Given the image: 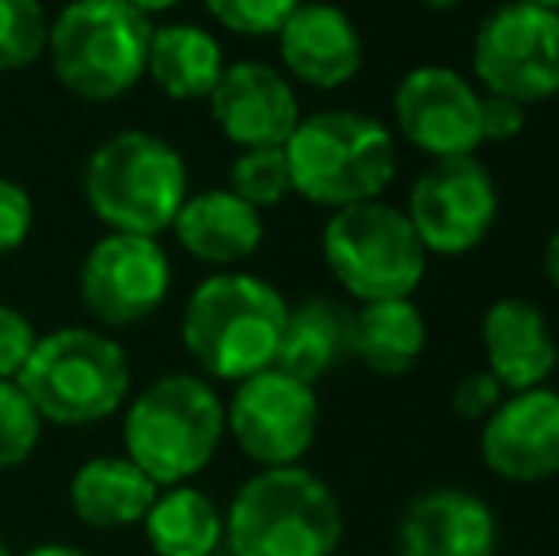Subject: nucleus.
Returning a JSON list of instances; mask_svg holds the SVG:
<instances>
[{
    "mask_svg": "<svg viewBox=\"0 0 559 556\" xmlns=\"http://www.w3.org/2000/svg\"><path fill=\"white\" fill-rule=\"evenodd\" d=\"M289 301L266 279L222 271L194 286L183 309V347L206 378L243 381L271 370Z\"/></svg>",
    "mask_w": 559,
    "mask_h": 556,
    "instance_id": "obj_1",
    "label": "nucleus"
},
{
    "mask_svg": "<svg viewBox=\"0 0 559 556\" xmlns=\"http://www.w3.org/2000/svg\"><path fill=\"white\" fill-rule=\"evenodd\" d=\"M282 149L294 194L328 210L381 199L400 168L392 130L361 111L301 115Z\"/></svg>",
    "mask_w": 559,
    "mask_h": 556,
    "instance_id": "obj_2",
    "label": "nucleus"
},
{
    "mask_svg": "<svg viewBox=\"0 0 559 556\" xmlns=\"http://www.w3.org/2000/svg\"><path fill=\"white\" fill-rule=\"evenodd\" d=\"M225 537L236 556H332L343 542V507L309 469H259L228 504Z\"/></svg>",
    "mask_w": 559,
    "mask_h": 556,
    "instance_id": "obj_3",
    "label": "nucleus"
},
{
    "mask_svg": "<svg viewBox=\"0 0 559 556\" xmlns=\"http://www.w3.org/2000/svg\"><path fill=\"white\" fill-rule=\"evenodd\" d=\"M153 20L126 0H73L50 20L46 58L61 88L88 104H115L145 81Z\"/></svg>",
    "mask_w": 559,
    "mask_h": 556,
    "instance_id": "obj_4",
    "label": "nucleus"
},
{
    "mask_svg": "<svg viewBox=\"0 0 559 556\" xmlns=\"http://www.w3.org/2000/svg\"><path fill=\"white\" fill-rule=\"evenodd\" d=\"M122 438L126 458L156 488H176L217 458L225 438V404L210 381L168 374L133 397Z\"/></svg>",
    "mask_w": 559,
    "mask_h": 556,
    "instance_id": "obj_5",
    "label": "nucleus"
},
{
    "mask_svg": "<svg viewBox=\"0 0 559 556\" xmlns=\"http://www.w3.org/2000/svg\"><path fill=\"white\" fill-rule=\"evenodd\" d=\"M191 194V171L171 141L148 130L107 138L84 164V199L111 233L156 237Z\"/></svg>",
    "mask_w": 559,
    "mask_h": 556,
    "instance_id": "obj_6",
    "label": "nucleus"
},
{
    "mask_svg": "<svg viewBox=\"0 0 559 556\" xmlns=\"http://www.w3.org/2000/svg\"><path fill=\"white\" fill-rule=\"evenodd\" d=\"M20 389L43 423L88 427L115 416L130 393V358L122 343L96 328H58L38 335L27 366L20 370Z\"/></svg>",
    "mask_w": 559,
    "mask_h": 556,
    "instance_id": "obj_7",
    "label": "nucleus"
},
{
    "mask_svg": "<svg viewBox=\"0 0 559 556\" xmlns=\"http://www.w3.org/2000/svg\"><path fill=\"white\" fill-rule=\"evenodd\" d=\"M320 248L343 294L361 305L412 297L430 260L404 210L381 199L332 210Z\"/></svg>",
    "mask_w": 559,
    "mask_h": 556,
    "instance_id": "obj_8",
    "label": "nucleus"
},
{
    "mask_svg": "<svg viewBox=\"0 0 559 556\" xmlns=\"http://www.w3.org/2000/svg\"><path fill=\"white\" fill-rule=\"evenodd\" d=\"M472 73L479 92L525 107L559 96V12L530 0L499 4L472 38Z\"/></svg>",
    "mask_w": 559,
    "mask_h": 556,
    "instance_id": "obj_9",
    "label": "nucleus"
},
{
    "mask_svg": "<svg viewBox=\"0 0 559 556\" xmlns=\"http://www.w3.org/2000/svg\"><path fill=\"white\" fill-rule=\"evenodd\" d=\"M404 214L427 256H468L499 217V187L476 156L430 161L407 191Z\"/></svg>",
    "mask_w": 559,
    "mask_h": 556,
    "instance_id": "obj_10",
    "label": "nucleus"
},
{
    "mask_svg": "<svg viewBox=\"0 0 559 556\" xmlns=\"http://www.w3.org/2000/svg\"><path fill=\"white\" fill-rule=\"evenodd\" d=\"M225 430L255 465H301L320 430L317 386H305L274 366L251 374L236 381L233 401L225 404Z\"/></svg>",
    "mask_w": 559,
    "mask_h": 556,
    "instance_id": "obj_11",
    "label": "nucleus"
},
{
    "mask_svg": "<svg viewBox=\"0 0 559 556\" xmlns=\"http://www.w3.org/2000/svg\"><path fill=\"white\" fill-rule=\"evenodd\" d=\"M81 305L96 324L130 328L153 317L171 289L168 252L156 237H133V233H107L88 248L81 263Z\"/></svg>",
    "mask_w": 559,
    "mask_h": 556,
    "instance_id": "obj_12",
    "label": "nucleus"
},
{
    "mask_svg": "<svg viewBox=\"0 0 559 556\" xmlns=\"http://www.w3.org/2000/svg\"><path fill=\"white\" fill-rule=\"evenodd\" d=\"M479 99L484 92L456 69L415 66L400 76L392 92V115H396L400 134L430 161L476 156V149L484 145Z\"/></svg>",
    "mask_w": 559,
    "mask_h": 556,
    "instance_id": "obj_13",
    "label": "nucleus"
},
{
    "mask_svg": "<svg viewBox=\"0 0 559 556\" xmlns=\"http://www.w3.org/2000/svg\"><path fill=\"white\" fill-rule=\"evenodd\" d=\"M479 453L495 476L510 484H540L559 476V393L548 386L507 393L479 423Z\"/></svg>",
    "mask_w": 559,
    "mask_h": 556,
    "instance_id": "obj_14",
    "label": "nucleus"
},
{
    "mask_svg": "<svg viewBox=\"0 0 559 556\" xmlns=\"http://www.w3.org/2000/svg\"><path fill=\"white\" fill-rule=\"evenodd\" d=\"M210 119L240 149L286 145L301 122V104L286 73L266 61H233L210 92Z\"/></svg>",
    "mask_w": 559,
    "mask_h": 556,
    "instance_id": "obj_15",
    "label": "nucleus"
},
{
    "mask_svg": "<svg viewBox=\"0 0 559 556\" xmlns=\"http://www.w3.org/2000/svg\"><path fill=\"white\" fill-rule=\"evenodd\" d=\"M278 58L294 81L320 92H335L361 73V35L358 23L335 4L305 0L278 35Z\"/></svg>",
    "mask_w": 559,
    "mask_h": 556,
    "instance_id": "obj_16",
    "label": "nucleus"
},
{
    "mask_svg": "<svg viewBox=\"0 0 559 556\" xmlns=\"http://www.w3.org/2000/svg\"><path fill=\"white\" fill-rule=\"evenodd\" d=\"M400 556H495V511L464 488H430L400 519Z\"/></svg>",
    "mask_w": 559,
    "mask_h": 556,
    "instance_id": "obj_17",
    "label": "nucleus"
},
{
    "mask_svg": "<svg viewBox=\"0 0 559 556\" xmlns=\"http://www.w3.org/2000/svg\"><path fill=\"white\" fill-rule=\"evenodd\" d=\"M479 340H484L487 374L507 393H525V389L545 386L559 363L548 317L530 297H499V301L487 305Z\"/></svg>",
    "mask_w": 559,
    "mask_h": 556,
    "instance_id": "obj_18",
    "label": "nucleus"
},
{
    "mask_svg": "<svg viewBox=\"0 0 559 556\" xmlns=\"http://www.w3.org/2000/svg\"><path fill=\"white\" fill-rule=\"evenodd\" d=\"M171 233H176L179 248L199 263L236 268L259 252L266 229L263 214L225 187V191L187 194L176 222H171Z\"/></svg>",
    "mask_w": 559,
    "mask_h": 556,
    "instance_id": "obj_19",
    "label": "nucleus"
},
{
    "mask_svg": "<svg viewBox=\"0 0 559 556\" xmlns=\"http://www.w3.org/2000/svg\"><path fill=\"white\" fill-rule=\"evenodd\" d=\"M354 347V309L338 297L312 294L301 305H289L282 328L274 370L317 386L350 358Z\"/></svg>",
    "mask_w": 559,
    "mask_h": 556,
    "instance_id": "obj_20",
    "label": "nucleus"
},
{
    "mask_svg": "<svg viewBox=\"0 0 559 556\" xmlns=\"http://www.w3.org/2000/svg\"><path fill=\"white\" fill-rule=\"evenodd\" d=\"M225 73V50L217 35H210L199 23H164L153 27L148 43L145 76L179 104L210 99Z\"/></svg>",
    "mask_w": 559,
    "mask_h": 556,
    "instance_id": "obj_21",
    "label": "nucleus"
},
{
    "mask_svg": "<svg viewBox=\"0 0 559 556\" xmlns=\"http://www.w3.org/2000/svg\"><path fill=\"white\" fill-rule=\"evenodd\" d=\"M427 351V317L412 297L366 301L354 309V347L358 358L377 378H404Z\"/></svg>",
    "mask_w": 559,
    "mask_h": 556,
    "instance_id": "obj_22",
    "label": "nucleus"
},
{
    "mask_svg": "<svg viewBox=\"0 0 559 556\" xmlns=\"http://www.w3.org/2000/svg\"><path fill=\"white\" fill-rule=\"evenodd\" d=\"M160 496L156 484L130 458H92L69 481V504L76 519L96 530L133 527Z\"/></svg>",
    "mask_w": 559,
    "mask_h": 556,
    "instance_id": "obj_23",
    "label": "nucleus"
},
{
    "mask_svg": "<svg viewBox=\"0 0 559 556\" xmlns=\"http://www.w3.org/2000/svg\"><path fill=\"white\" fill-rule=\"evenodd\" d=\"M141 527L156 556H214L225 537V514L206 492L176 484L153 499Z\"/></svg>",
    "mask_w": 559,
    "mask_h": 556,
    "instance_id": "obj_24",
    "label": "nucleus"
},
{
    "mask_svg": "<svg viewBox=\"0 0 559 556\" xmlns=\"http://www.w3.org/2000/svg\"><path fill=\"white\" fill-rule=\"evenodd\" d=\"M228 191L240 194L248 206L271 210L294 194V179H289L286 149L266 145V149H240V156L228 168Z\"/></svg>",
    "mask_w": 559,
    "mask_h": 556,
    "instance_id": "obj_25",
    "label": "nucleus"
},
{
    "mask_svg": "<svg viewBox=\"0 0 559 556\" xmlns=\"http://www.w3.org/2000/svg\"><path fill=\"white\" fill-rule=\"evenodd\" d=\"M46 20L43 0H0V73H20L46 58Z\"/></svg>",
    "mask_w": 559,
    "mask_h": 556,
    "instance_id": "obj_26",
    "label": "nucleus"
},
{
    "mask_svg": "<svg viewBox=\"0 0 559 556\" xmlns=\"http://www.w3.org/2000/svg\"><path fill=\"white\" fill-rule=\"evenodd\" d=\"M38 438H43V416L20 381H0V469H15L35 453Z\"/></svg>",
    "mask_w": 559,
    "mask_h": 556,
    "instance_id": "obj_27",
    "label": "nucleus"
},
{
    "mask_svg": "<svg viewBox=\"0 0 559 556\" xmlns=\"http://www.w3.org/2000/svg\"><path fill=\"white\" fill-rule=\"evenodd\" d=\"M206 12L222 23L225 31L243 38L278 35L282 23L305 4V0H202Z\"/></svg>",
    "mask_w": 559,
    "mask_h": 556,
    "instance_id": "obj_28",
    "label": "nucleus"
},
{
    "mask_svg": "<svg viewBox=\"0 0 559 556\" xmlns=\"http://www.w3.org/2000/svg\"><path fill=\"white\" fill-rule=\"evenodd\" d=\"M38 343V332L20 309L0 301V381H15L27 366L31 351Z\"/></svg>",
    "mask_w": 559,
    "mask_h": 556,
    "instance_id": "obj_29",
    "label": "nucleus"
},
{
    "mask_svg": "<svg viewBox=\"0 0 559 556\" xmlns=\"http://www.w3.org/2000/svg\"><path fill=\"white\" fill-rule=\"evenodd\" d=\"M31 225H35V202H31L27 187L0 176V256L23 248Z\"/></svg>",
    "mask_w": 559,
    "mask_h": 556,
    "instance_id": "obj_30",
    "label": "nucleus"
},
{
    "mask_svg": "<svg viewBox=\"0 0 559 556\" xmlns=\"http://www.w3.org/2000/svg\"><path fill=\"white\" fill-rule=\"evenodd\" d=\"M502 397H507V389H502L499 381L491 378V374H487V370H472V374H464V378L456 381L453 412L461 419H468V423H484L502 404Z\"/></svg>",
    "mask_w": 559,
    "mask_h": 556,
    "instance_id": "obj_31",
    "label": "nucleus"
},
{
    "mask_svg": "<svg viewBox=\"0 0 559 556\" xmlns=\"http://www.w3.org/2000/svg\"><path fill=\"white\" fill-rule=\"evenodd\" d=\"M525 130V104L484 92L479 99V134L484 141H514Z\"/></svg>",
    "mask_w": 559,
    "mask_h": 556,
    "instance_id": "obj_32",
    "label": "nucleus"
},
{
    "mask_svg": "<svg viewBox=\"0 0 559 556\" xmlns=\"http://www.w3.org/2000/svg\"><path fill=\"white\" fill-rule=\"evenodd\" d=\"M545 275L559 289V229L548 237V245H545Z\"/></svg>",
    "mask_w": 559,
    "mask_h": 556,
    "instance_id": "obj_33",
    "label": "nucleus"
},
{
    "mask_svg": "<svg viewBox=\"0 0 559 556\" xmlns=\"http://www.w3.org/2000/svg\"><path fill=\"white\" fill-rule=\"evenodd\" d=\"M130 8H138V12H145L148 20H153L156 12H171L176 4H183V0H126Z\"/></svg>",
    "mask_w": 559,
    "mask_h": 556,
    "instance_id": "obj_34",
    "label": "nucleus"
},
{
    "mask_svg": "<svg viewBox=\"0 0 559 556\" xmlns=\"http://www.w3.org/2000/svg\"><path fill=\"white\" fill-rule=\"evenodd\" d=\"M23 556H88L84 549H73V545H38V549L23 553Z\"/></svg>",
    "mask_w": 559,
    "mask_h": 556,
    "instance_id": "obj_35",
    "label": "nucleus"
},
{
    "mask_svg": "<svg viewBox=\"0 0 559 556\" xmlns=\"http://www.w3.org/2000/svg\"><path fill=\"white\" fill-rule=\"evenodd\" d=\"M423 4H427L430 12H453V8L461 4V0H423Z\"/></svg>",
    "mask_w": 559,
    "mask_h": 556,
    "instance_id": "obj_36",
    "label": "nucleus"
},
{
    "mask_svg": "<svg viewBox=\"0 0 559 556\" xmlns=\"http://www.w3.org/2000/svg\"><path fill=\"white\" fill-rule=\"evenodd\" d=\"M530 4H537V8H548V12H559V0H530Z\"/></svg>",
    "mask_w": 559,
    "mask_h": 556,
    "instance_id": "obj_37",
    "label": "nucleus"
},
{
    "mask_svg": "<svg viewBox=\"0 0 559 556\" xmlns=\"http://www.w3.org/2000/svg\"><path fill=\"white\" fill-rule=\"evenodd\" d=\"M0 556H12V549H8V545H4V542H0Z\"/></svg>",
    "mask_w": 559,
    "mask_h": 556,
    "instance_id": "obj_38",
    "label": "nucleus"
},
{
    "mask_svg": "<svg viewBox=\"0 0 559 556\" xmlns=\"http://www.w3.org/2000/svg\"><path fill=\"white\" fill-rule=\"evenodd\" d=\"M556 393H559V389H556Z\"/></svg>",
    "mask_w": 559,
    "mask_h": 556,
    "instance_id": "obj_39",
    "label": "nucleus"
}]
</instances>
